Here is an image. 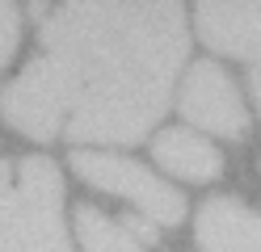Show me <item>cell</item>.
Wrapping results in <instances>:
<instances>
[{
    "instance_id": "8fae6325",
    "label": "cell",
    "mask_w": 261,
    "mask_h": 252,
    "mask_svg": "<svg viewBox=\"0 0 261 252\" xmlns=\"http://www.w3.org/2000/svg\"><path fill=\"white\" fill-rule=\"evenodd\" d=\"M249 84H253V101H257V109H261V67H253V76H249Z\"/></svg>"
},
{
    "instance_id": "3957f363",
    "label": "cell",
    "mask_w": 261,
    "mask_h": 252,
    "mask_svg": "<svg viewBox=\"0 0 261 252\" xmlns=\"http://www.w3.org/2000/svg\"><path fill=\"white\" fill-rule=\"evenodd\" d=\"M76 177H85L93 189H106L114 198H126L152 227H177L186 218V198L165 185L152 168H143L139 160L114 156V151H76L72 156Z\"/></svg>"
},
{
    "instance_id": "ba28073f",
    "label": "cell",
    "mask_w": 261,
    "mask_h": 252,
    "mask_svg": "<svg viewBox=\"0 0 261 252\" xmlns=\"http://www.w3.org/2000/svg\"><path fill=\"white\" fill-rule=\"evenodd\" d=\"M76 240L85 252H143V244L130 240L118 218L101 214L97 206H76Z\"/></svg>"
},
{
    "instance_id": "6da1fadb",
    "label": "cell",
    "mask_w": 261,
    "mask_h": 252,
    "mask_svg": "<svg viewBox=\"0 0 261 252\" xmlns=\"http://www.w3.org/2000/svg\"><path fill=\"white\" fill-rule=\"evenodd\" d=\"M42 55L0 93L34 143H139L165 114L190 34L177 5H63L38 25Z\"/></svg>"
},
{
    "instance_id": "52a82bcc",
    "label": "cell",
    "mask_w": 261,
    "mask_h": 252,
    "mask_svg": "<svg viewBox=\"0 0 261 252\" xmlns=\"http://www.w3.org/2000/svg\"><path fill=\"white\" fill-rule=\"evenodd\" d=\"M152 156L165 173L181 177V181H215L223 177V151L211 147L198 130L190 126H169L156 134L152 143Z\"/></svg>"
},
{
    "instance_id": "8992f818",
    "label": "cell",
    "mask_w": 261,
    "mask_h": 252,
    "mask_svg": "<svg viewBox=\"0 0 261 252\" xmlns=\"http://www.w3.org/2000/svg\"><path fill=\"white\" fill-rule=\"evenodd\" d=\"M194 235L202 252H261V214L236 198H206Z\"/></svg>"
},
{
    "instance_id": "9c48e42d",
    "label": "cell",
    "mask_w": 261,
    "mask_h": 252,
    "mask_svg": "<svg viewBox=\"0 0 261 252\" xmlns=\"http://www.w3.org/2000/svg\"><path fill=\"white\" fill-rule=\"evenodd\" d=\"M17 42H21V13L13 5H0V72H5V63L13 59Z\"/></svg>"
},
{
    "instance_id": "5b68a950",
    "label": "cell",
    "mask_w": 261,
    "mask_h": 252,
    "mask_svg": "<svg viewBox=\"0 0 261 252\" xmlns=\"http://www.w3.org/2000/svg\"><path fill=\"white\" fill-rule=\"evenodd\" d=\"M194 25L211 50L261 63V5H198Z\"/></svg>"
},
{
    "instance_id": "30bf717a",
    "label": "cell",
    "mask_w": 261,
    "mask_h": 252,
    "mask_svg": "<svg viewBox=\"0 0 261 252\" xmlns=\"http://www.w3.org/2000/svg\"><path fill=\"white\" fill-rule=\"evenodd\" d=\"M118 223L126 227V235L135 244H156V227L148 223V218H139V214H126V218H118Z\"/></svg>"
},
{
    "instance_id": "277c9868",
    "label": "cell",
    "mask_w": 261,
    "mask_h": 252,
    "mask_svg": "<svg viewBox=\"0 0 261 252\" xmlns=\"http://www.w3.org/2000/svg\"><path fill=\"white\" fill-rule=\"evenodd\" d=\"M177 109L194 126H206L211 134H223V139H244L249 134V109L240 101L236 80L211 59L194 63L186 72L181 93H177Z\"/></svg>"
},
{
    "instance_id": "7a4b0ae2",
    "label": "cell",
    "mask_w": 261,
    "mask_h": 252,
    "mask_svg": "<svg viewBox=\"0 0 261 252\" xmlns=\"http://www.w3.org/2000/svg\"><path fill=\"white\" fill-rule=\"evenodd\" d=\"M0 252H72L63 177L46 156H25L17 168L0 160Z\"/></svg>"
}]
</instances>
